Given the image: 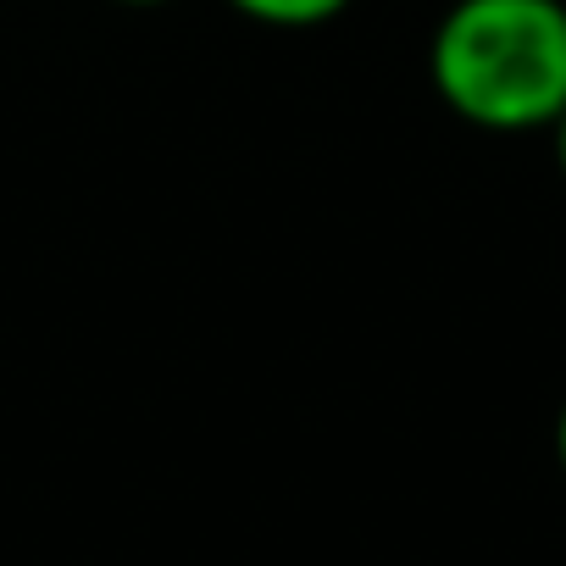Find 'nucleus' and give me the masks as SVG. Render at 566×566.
I'll return each mask as SVG.
<instances>
[{
  "label": "nucleus",
  "instance_id": "nucleus-1",
  "mask_svg": "<svg viewBox=\"0 0 566 566\" xmlns=\"http://www.w3.org/2000/svg\"><path fill=\"white\" fill-rule=\"evenodd\" d=\"M428 78L483 134L549 128L566 106V0H455L428 40Z\"/></svg>",
  "mask_w": 566,
  "mask_h": 566
},
{
  "label": "nucleus",
  "instance_id": "nucleus-2",
  "mask_svg": "<svg viewBox=\"0 0 566 566\" xmlns=\"http://www.w3.org/2000/svg\"><path fill=\"white\" fill-rule=\"evenodd\" d=\"M228 7L266 29H317V23H334L350 0H228Z\"/></svg>",
  "mask_w": 566,
  "mask_h": 566
},
{
  "label": "nucleus",
  "instance_id": "nucleus-3",
  "mask_svg": "<svg viewBox=\"0 0 566 566\" xmlns=\"http://www.w3.org/2000/svg\"><path fill=\"white\" fill-rule=\"evenodd\" d=\"M549 145H555V167H560V178H566V106H560L555 123H549Z\"/></svg>",
  "mask_w": 566,
  "mask_h": 566
},
{
  "label": "nucleus",
  "instance_id": "nucleus-4",
  "mask_svg": "<svg viewBox=\"0 0 566 566\" xmlns=\"http://www.w3.org/2000/svg\"><path fill=\"white\" fill-rule=\"evenodd\" d=\"M555 461L566 472V400H560V417H555Z\"/></svg>",
  "mask_w": 566,
  "mask_h": 566
},
{
  "label": "nucleus",
  "instance_id": "nucleus-5",
  "mask_svg": "<svg viewBox=\"0 0 566 566\" xmlns=\"http://www.w3.org/2000/svg\"><path fill=\"white\" fill-rule=\"evenodd\" d=\"M117 7H167V0H117Z\"/></svg>",
  "mask_w": 566,
  "mask_h": 566
}]
</instances>
